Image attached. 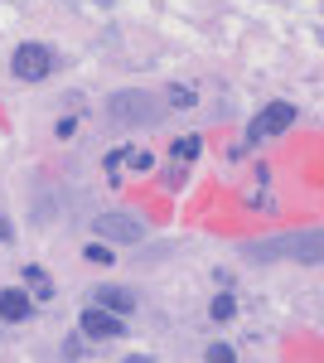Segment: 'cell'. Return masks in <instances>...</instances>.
<instances>
[{"mask_svg":"<svg viewBox=\"0 0 324 363\" xmlns=\"http://www.w3.org/2000/svg\"><path fill=\"white\" fill-rule=\"evenodd\" d=\"M87 262L92 267H111V247L107 242H87Z\"/></svg>","mask_w":324,"mask_h":363,"instance_id":"cell-12","label":"cell"},{"mask_svg":"<svg viewBox=\"0 0 324 363\" xmlns=\"http://www.w3.org/2000/svg\"><path fill=\"white\" fill-rule=\"evenodd\" d=\"M296 116H300V112L291 107V102H267V107H262V116L247 126V140L281 136V131H291V126H296Z\"/></svg>","mask_w":324,"mask_h":363,"instance_id":"cell-3","label":"cell"},{"mask_svg":"<svg viewBox=\"0 0 324 363\" xmlns=\"http://www.w3.org/2000/svg\"><path fill=\"white\" fill-rule=\"evenodd\" d=\"M169 102H174V107H194V87H169Z\"/></svg>","mask_w":324,"mask_h":363,"instance_id":"cell-15","label":"cell"},{"mask_svg":"<svg viewBox=\"0 0 324 363\" xmlns=\"http://www.w3.org/2000/svg\"><path fill=\"white\" fill-rule=\"evenodd\" d=\"M0 242H15V228H10V218H0Z\"/></svg>","mask_w":324,"mask_h":363,"instance_id":"cell-19","label":"cell"},{"mask_svg":"<svg viewBox=\"0 0 324 363\" xmlns=\"http://www.w3.org/2000/svg\"><path fill=\"white\" fill-rule=\"evenodd\" d=\"M126 165H131V169H150V165H155V155H150V150H135V145H131V150H126Z\"/></svg>","mask_w":324,"mask_h":363,"instance_id":"cell-13","label":"cell"},{"mask_svg":"<svg viewBox=\"0 0 324 363\" xmlns=\"http://www.w3.org/2000/svg\"><path fill=\"white\" fill-rule=\"evenodd\" d=\"M73 131H78V116H63V121H58V136L68 140V136H73Z\"/></svg>","mask_w":324,"mask_h":363,"instance_id":"cell-18","label":"cell"},{"mask_svg":"<svg viewBox=\"0 0 324 363\" xmlns=\"http://www.w3.org/2000/svg\"><path fill=\"white\" fill-rule=\"evenodd\" d=\"M92 301H97V306H107L111 315H131L135 310V291H126V286H97V291H92Z\"/></svg>","mask_w":324,"mask_h":363,"instance_id":"cell-7","label":"cell"},{"mask_svg":"<svg viewBox=\"0 0 324 363\" xmlns=\"http://www.w3.org/2000/svg\"><path fill=\"white\" fill-rule=\"evenodd\" d=\"M208 315H213L218 325H228V320L238 315V301H233V291H223V296H218L213 306H208Z\"/></svg>","mask_w":324,"mask_h":363,"instance_id":"cell-10","label":"cell"},{"mask_svg":"<svg viewBox=\"0 0 324 363\" xmlns=\"http://www.w3.org/2000/svg\"><path fill=\"white\" fill-rule=\"evenodd\" d=\"M92 233H97L102 242H140V238H145V223H140L135 213H102V218L92 223Z\"/></svg>","mask_w":324,"mask_h":363,"instance_id":"cell-4","label":"cell"},{"mask_svg":"<svg viewBox=\"0 0 324 363\" xmlns=\"http://www.w3.org/2000/svg\"><path fill=\"white\" fill-rule=\"evenodd\" d=\"M126 150H131V145H116L107 155V174H116V165H126Z\"/></svg>","mask_w":324,"mask_h":363,"instance_id":"cell-16","label":"cell"},{"mask_svg":"<svg viewBox=\"0 0 324 363\" xmlns=\"http://www.w3.org/2000/svg\"><path fill=\"white\" fill-rule=\"evenodd\" d=\"M199 150H203V140H199V136H179L174 145H169V155H174V174H169V179H174V184H179L184 165H194V160H199Z\"/></svg>","mask_w":324,"mask_h":363,"instance_id":"cell-9","label":"cell"},{"mask_svg":"<svg viewBox=\"0 0 324 363\" xmlns=\"http://www.w3.org/2000/svg\"><path fill=\"white\" fill-rule=\"evenodd\" d=\"M20 277H25V286H34L39 296H49V291H54V286H49V277H44V267H25Z\"/></svg>","mask_w":324,"mask_h":363,"instance_id":"cell-11","label":"cell"},{"mask_svg":"<svg viewBox=\"0 0 324 363\" xmlns=\"http://www.w3.org/2000/svg\"><path fill=\"white\" fill-rule=\"evenodd\" d=\"M82 354H87L82 339H68V344H63V359H82Z\"/></svg>","mask_w":324,"mask_h":363,"instance_id":"cell-17","label":"cell"},{"mask_svg":"<svg viewBox=\"0 0 324 363\" xmlns=\"http://www.w3.org/2000/svg\"><path fill=\"white\" fill-rule=\"evenodd\" d=\"M10 73H15L20 83H39V78H49V73H54V49H44V44H20L15 58H10Z\"/></svg>","mask_w":324,"mask_h":363,"instance_id":"cell-2","label":"cell"},{"mask_svg":"<svg viewBox=\"0 0 324 363\" xmlns=\"http://www.w3.org/2000/svg\"><path fill=\"white\" fill-rule=\"evenodd\" d=\"M252 262H276V257H296V262H320V233H291L281 242H247Z\"/></svg>","mask_w":324,"mask_h":363,"instance_id":"cell-1","label":"cell"},{"mask_svg":"<svg viewBox=\"0 0 324 363\" xmlns=\"http://www.w3.org/2000/svg\"><path fill=\"white\" fill-rule=\"evenodd\" d=\"M111 116H121V121H150V97L145 92H116L111 97Z\"/></svg>","mask_w":324,"mask_h":363,"instance_id":"cell-6","label":"cell"},{"mask_svg":"<svg viewBox=\"0 0 324 363\" xmlns=\"http://www.w3.org/2000/svg\"><path fill=\"white\" fill-rule=\"evenodd\" d=\"M34 315V301H29L25 291H0V320H10V325H20Z\"/></svg>","mask_w":324,"mask_h":363,"instance_id":"cell-8","label":"cell"},{"mask_svg":"<svg viewBox=\"0 0 324 363\" xmlns=\"http://www.w3.org/2000/svg\"><path fill=\"white\" fill-rule=\"evenodd\" d=\"M121 330H126V325H121V315H111L107 306L82 310V335H87V339H116Z\"/></svg>","mask_w":324,"mask_h":363,"instance_id":"cell-5","label":"cell"},{"mask_svg":"<svg viewBox=\"0 0 324 363\" xmlns=\"http://www.w3.org/2000/svg\"><path fill=\"white\" fill-rule=\"evenodd\" d=\"M203 359H208V363H233V349H228V344H208Z\"/></svg>","mask_w":324,"mask_h":363,"instance_id":"cell-14","label":"cell"}]
</instances>
